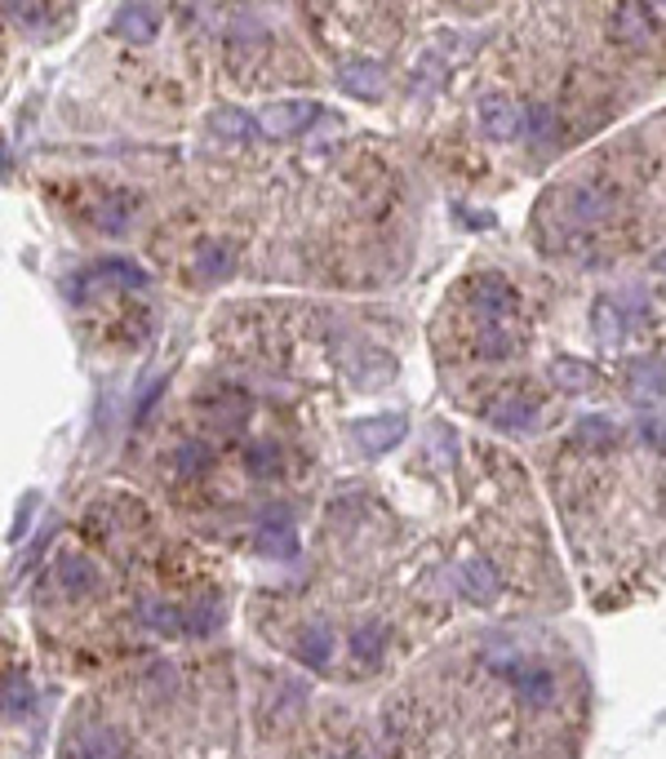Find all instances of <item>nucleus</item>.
<instances>
[{
	"instance_id": "obj_21",
	"label": "nucleus",
	"mask_w": 666,
	"mask_h": 759,
	"mask_svg": "<svg viewBox=\"0 0 666 759\" xmlns=\"http://www.w3.org/2000/svg\"><path fill=\"white\" fill-rule=\"evenodd\" d=\"M617 316H623V307H617V303H595V334H600V343H617V338H623V320H617Z\"/></svg>"
},
{
	"instance_id": "obj_16",
	"label": "nucleus",
	"mask_w": 666,
	"mask_h": 759,
	"mask_svg": "<svg viewBox=\"0 0 666 759\" xmlns=\"http://www.w3.org/2000/svg\"><path fill=\"white\" fill-rule=\"evenodd\" d=\"M551 693H555V676H551V671H542V667H534V671H520V676H515V697L525 702V706H547V702H551Z\"/></svg>"
},
{
	"instance_id": "obj_31",
	"label": "nucleus",
	"mask_w": 666,
	"mask_h": 759,
	"mask_svg": "<svg viewBox=\"0 0 666 759\" xmlns=\"http://www.w3.org/2000/svg\"><path fill=\"white\" fill-rule=\"evenodd\" d=\"M617 307H623V320L636 316V320H649V303L640 294H627V298H617Z\"/></svg>"
},
{
	"instance_id": "obj_18",
	"label": "nucleus",
	"mask_w": 666,
	"mask_h": 759,
	"mask_svg": "<svg viewBox=\"0 0 666 759\" xmlns=\"http://www.w3.org/2000/svg\"><path fill=\"white\" fill-rule=\"evenodd\" d=\"M59 582H63V591H72V595H89L93 587H99V574H93V564H89V559L67 555L63 568H59Z\"/></svg>"
},
{
	"instance_id": "obj_2",
	"label": "nucleus",
	"mask_w": 666,
	"mask_h": 759,
	"mask_svg": "<svg viewBox=\"0 0 666 759\" xmlns=\"http://www.w3.org/2000/svg\"><path fill=\"white\" fill-rule=\"evenodd\" d=\"M481 129L494 142H515L529 129V112L515 107L511 99H502V93H489V99H481Z\"/></svg>"
},
{
	"instance_id": "obj_15",
	"label": "nucleus",
	"mask_w": 666,
	"mask_h": 759,
	"mask_svg": "<svg viewBox=\"0 0 666 759\" xmlns=\"http://www.w3.org/2000/svg\"><path fill=\"white\" fill-rule=\"evenodd\" d=\"M294 529H290V515L284 511H271V519L262 525V551L276 555V559H290L294 555Z\"/></svg>"
},
{
	"instance_id": "obj_20",
	"label": "nucleus",
	"mask_w": 666,
	"mask_h": 759,
	"mask_svg": "<svg viewBox=\"0 0 666 759\" xmlns=\"http://www.w3.org/2000/svg\"><path fill=\"white\" fill-rule=\"evenodd\" d=\"M613 436H617V432H613L609 417H582V422H578V445H582V449H609Z\"/></svg>"
},
{
	"instance_id": "obj_8",
	"label": "nucleus",
	"mask_w": 666,
	"mask_h": 759,
	"mask_svg": "<svg viewBox=\"0 0 666 759\" xmlns=\"http://www.w3.org/2000/svg\"><path fill=\"white\" fill-rule=\"evenodd\" d=\"M338 85L347 93H356V99H383V93H387V72L377 63H347L338 72Z\"/></svg>"
},
{
	"instance_id": "obj_26",
	"label": "nucleus",
	"mask_w": 666,
	"mask_h": 759,
	"mask_svg": "<svg viewBox=\"0 0 666 759\" xmlns=\"http://www.w3.org/2000/svg\"><path fill=\"white\" fill-rule=\"evenodd\" d=\"M245 462H249L254 476H276V471H280V453H276V445H254V449L245 453Z\"/></svg>"
},
{
	"instance_id": "obj_4",
	"label": "nucleus",
	"mask_w": 666,
	"mask_h": 759,
	"mask_svg": "<svg viewBox=\"0 0 666 759\" xmlns=\"http://www.w3.org/2000/svg\"><path fill=\"white\" fill-rule=\"evenodd\" d=\"M613 205H617L613 186H600V182H578L574 192H568V218L574 222H600L613 214Z\"/></svg>"
},
{
	"instance_id": "obj_9",
	"label": "nucleus",
	"mask_w": 666,
	"mask_h": 759,
	"mask_svg": "<svg viewBox=\"0 0 666 759\" xmlns=\"http://www.w3.org/2000/svg\"><path fill=\"white\" fill-rule=\"evenodd\" d=\"M112 31H116L120 40H129V44H152L156 31H161V23H156V14H152L148 5H125V10L116 14Z\"/></svg>"
},
{
	"instance_id": "obj_7",
	"label": "nucleus",
	"mask_w": 666,
	"mask_h": 759,
	"mask_svg": "<svg viewBox=\"0 0 666 759\" xmlns=\"http://www.w3.org/2000/svg\"><path fill=\"white\" fill-rule=\"evenodd\" d=\"M627 383L640 400H662L666 396V364L657 356H636L627 364Z\"/></svg>"
},
{
	"instance_id": "obj_24",
	"label": "nucleus",
	"mask_w": 666,
	"mask_h": 759,
	"mask_svg": "<svg viewBox=\"0 0 666 759\" xmlns=\"http://www.w3.org/2000/svg\"><path fill=\"white\" fill-rule=\"evenodd\" d=\"M560 133V120L551 107H529V138L538 142V147H547V142Z\"/></svg>"
},
{
	"instance_id": "obj_13",
	"label": "nucleus",
	"mask_w": 666,
	"mask_h": 759,
	"mask_svg": "<svg viewBox=\"0 0 666 759\" xmlns=\"http://www.w3.org/2000/svg\"><path fill=\"white\" fill-rule=\"evenodd\" d=\"M235 271V249L227 245V241H209V245H201L196 249V275L201 280H227Z\"/></svg>"
},
{
	"instance_id": "obj_29",
	"label": "nucleus",
	"mask_w": 666,
	"mask_h": 759,
	"mask_svg": "<svg viewBox=\"0 0 666 759\" xmlns=\"http://www.w3.org/2000/svg\"><path fill=\"white\" fill-rule=\"evenodd\" d=\"M23 710H27V684H23L18 676H10V680H5V716L18 720Z\"/></svg>"
},
{
	"instance_id": "obj_30",
	"label": "nucleus",
	"mask_w": 666,
	"mask_h": 759,
	"mask_svg": "<svg viewBox=\"0 0 666 759\" xmlns=\"http://www.w3.org/2000/svg\"><path fill=\"white\" fill-rule=\"evenodd\" d=\"M5 14L18 27H36L40 23V5H36V0H5Z\"/></svg>"
},
{
	"instance_id": "obj_19",
	"label": "nucleus",
	"mask_w": 666,
	"mask_h": 759,
	"mask_svg": "<svg viewBox=\"0 0 666 759\" xmlns=\"http://www.w3.org/2000/svg\"><path fill=\"white\" fill-rule=\"evenodd\" d=\"M76 750H80V755H125L129 746H125V737H120L116 729L93 724V729L80 733V746H76Z\"/></svg>"
},
{
	"instance_id": "obj_12",
	"label": "nucleus",
	"mask_w": 666,
	"mask_h": 759,
	"mask_svg": "<svg viewBox=\"0 0 666 759\" xmlns=\"http://www.w3.org/2000/svg\"><path fill=\"white\" fill-rule=\"evenodd\" d=\"M138 622L148 627V631H156V635H165V640H174V635L187 631V618H182L174 604H165V600H142L138 604Z\"/></svg>"
},
{
	"instance_id": "obj_14",
	"label": "nucleus",
	"mask_w": 666,
	"mask_h": 759,
	"mask_svg": "<svg viewBox=\"0 0 666 759\" xmlns=\"http://www.w3.org/2000/svg\"><path fill=\"white\" fill-rule=\"evenodd\" d=\"M209 129H214V133H222V138H231V142H249V138H258V133H262L254 116L235 112V107H218V112L209 116Z\"/></svg>"
},
{
	"instance_id": "obj_23",
	"label": "nucleus",
	"mask_w": 666,
	"mask_h": 759,
	"mask_svg": "<svg viewBox=\"0 0 666 759\" xmlns=\"http://www.w3.org/2000/svg\"><path fill=\"white\" fill-rule=\"evenodd\" d=\"M298 653H303L307 667H324V661H329V631H324V627H311V631L303 635Z\"/></svg>"
},
{
	"instance_id": "obj_5",
	"label": "nucleus",
	"mask_w": 666,
	"mask_h": 759,
	"mask_svg": "<svg viewBox=\"0 0 666 759\" xmlns=\"http://www.w3.org/2000/svg\"><path fill=\"white\" fill-rule=\"evenodd\" d=\"M405 426H409L405 413H383V417L360 422V426H356V440H360L364 453H383V449H392V445L405 436Z\"/></svg>"
},
{
	"instance_id": "obj_3",
	"label": "nucleus",
	"mask_w": 666,
	"mask_h": 759,
	"mask_svg": "<svg viewBox=\"0 0 666 759\" xmlns=\"http://www.w3.org/2000/svg\"><path fill=\"white\" fill-rule=\"evenodd\" d=\"M316 116H320L316 103H307V99H290V103H271V107H262V112H258V129H262L267 138H294V133H303Z\"/></svg>"
},
{
	"instance_id": "obj_28",
	"label": "nucleus",
	"mask_w": 666,
	"mask_h": 759,
	"mask_svg": "<svg viewBox=\"0 0 666 759\" xmlns=\"http://www.w3.org/2000/svg\"><path fill=\"white\" fill-rule=\"evenodd\" d=\"M205 466H209V449L205 445H182L178 449V471H182V476H201Z\"/></svg>"
},
{
	"instance_id": "obj_32",
	"label": "nucleus",
	"mask_w": 666,
	"mask_h": 759,
	"mask_svg": "<svg viewBox=\"0 0 666 759\" xmlns=\"http://www.w3.org/2000/svg\"><path fill=\"white\" fill-rule=\"evenodd\" d=\"M148 684H152V693H174V671L169 667H152Z\"/></svg>"
},
{
	"instance_id": "obj_10",
	"label": "nucleus",
	"mask_w": 666,
	"mask_h": 759,
	"mask_svg": "<svg viewBox=\"0 0 666 759\" xmlns=\"http://www.w3.org/2000/svg\"><path fill=\"white\" fill-rule=\"evenodd\" d=\"M551 383H555L560 391H568V396H582V391H595V387H600V373H595L591 364L574 360V356H560V360L551 364Z\"/></svg>"
},
{
	"instance_id": "obj_33",
	"label": "nucleus",
	"mask_w": 666,
	"mask_h": 759,
	"mask_svg": "<svg viewBox=\"0 0 666 759\" xmlns=\"http://www.w3.org/2000/svg\"><path fill=\"white\" fill-rule=\"evenodd\" d=\"M644 440L649 445H666V417L657 422V417H644Z\"/></svg>"
},
{
	"instance_id": "obj_17",
	"label": "nucleus",
	"mask_w": 666,
	"mask_h": 759,
	"mask_svg": "<svg viewBox=\"0 0 666 759\" xmlns=\"http://www.w3.org/2000/svg\"><path fill=\"white\" fill-rule=\"evenodd\" d=\"M458 582H462V591L471 595V600H494L498 595V574H494V564H462L458 568Z\"/></svg>"
},
{
	"instance_id": "obj_22",
	"label": "nucleus",
	"mask_w": 666,
	"mask_h": 759,
	"mask_svg": "<svg viewBox=\"0 0 666 759\" xmlns=\"http://www.w3.org/2000/svg\"><path fill=\"white\" fill-rule=\"evenodd\" d=\"M218 622H222V608H218V604H196L192 613H187V631H192L196 640L214 635V631H218Z\"/></svg>"
},
{
	"instance_id": "obj_34",
	"label": "nucleus",
	"mask_w": 666,
	"mask_h": 759,
	"mask_svg": "<svg viewBox=\"0 0 666 759\" xmlns=\"http://www.w3.org/2000/svg\"><path fill=\"white\" fill-rule=\"evenodd\" d=\"M653 271H657V275H666V249H662V254L653 258Z\"/></svg>"
},
{
	"instance_id": "obj_25",
	"label": "nucleus",
	"mask_w": 666,
	"mask_h": 759,
	"mask_svg": "<svg viewBox=\"0 0 666 759\" xmlns=\"http://www.w3.org/2000/svg\"><path fill=\"white\" fill-rule=\"evenodd\" d=\"M99 227L112 231V235L125 231V227H129V201H125V196H112V201L99 209Z\"/></svg>"
},
{
	"instance_id": "obj_1",
	"label": "nucleus",
	"mask_w": 666,
	"mask_h": 759,
	"mask_svg": "<svg viewBox=\"0 0 666 759\" xmlns=\"http://www.w3.org/2000/svg\"><path fill=\"white\" fill-rule=\"evenodd\" d=\"M466 294H471L475 316H481L485 324H507V320H515V311H520V298H515V290H511V280H502V275H494V271L475 275Z\"/></svg>"
},
{
	"instance_id": "obj_27",
	"label": "nucleus",
	"mask_w": 666,
	"mask_h": 759,
	"mask_svg": "<svg viewBox=\"0 0 666 759\" xmlns=\"http://www.w3.org/2000/svg\"><path fill=\"white\" fill-rule=\"evenodd\" d=\"M351 648H356L360 661L377 657V653H383V627H360V631L351 635Z\"/></svg>"
},
{
	"instance_id": "obj_6",
	"label": "nucleus",
	"mask_w": 666,
	"mask_h": 759,
	"mask_svg": "<svg viewBox=\"0 0 666 759\" xmlns=\"http://www.w3.org/2000/svg\"><path fill=\"white\" fill-rule=\"evenodd\" d=\"M617 40L636 44V50H649L657 40V23L649 18V10L640 0H623V10H617Z\"/></svg>"
},
{
	"instance_id": "obj_11",
	"label": "nucleus",
	"mask_w": 666,
	"mask_h": 759,
	"mask_svg": "<svg viewBox=\"0 0 666 759\" xmlns=\"http://www.w3.org/2000/svg\"><path fill=\"white\" fill-rule=\"evenodd\" d=\"M489 422L502 426V432H534L538 426V404L525 400V396H507L489 409Z\"/></svg>"
}]
</instances>
